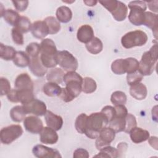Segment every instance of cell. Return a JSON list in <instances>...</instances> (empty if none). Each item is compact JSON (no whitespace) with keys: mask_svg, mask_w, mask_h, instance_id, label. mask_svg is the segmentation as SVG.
Masks as SVG:
<instances>
[{"mask_svg":"<svg viewBox=\"0 0 158 158\" xmlns=\"http://www.w3.org/2000/svg\"><path fill=\"white\" fill-rule=\"evenodd\" d=\"M40 45V60L46 68H54L57 65V48L55 43L50 38L42 40Z\"/></svg>","mask_w":158,"mask_h":158,"instance_id":"cell-1","label":"cell"},{"mask_svg":"<svg viewBox=\"0 0 158 158\" xmlns=\"http://www.w3.org/2000/svg\"><path fill=\"white\" fill-rule=\"evenodd\" d=\"M107 124L109 121L101 112L92 113L88 117L85 134L90 139H96L101 130L107 127Z\"/></svg>","mask_w":158,"mask_h":158,"instance_id":"cell-2","label":"cell"},{"mask_svg":"<svg viewBox=\"0 0 158 158\" xmlns=\"http://www.w3.org/2000/svg\"><path fill=\"white\" fill-rule=\"evenodd\" d=\"M157 45H153L149 51L143 53L141 60L139 62L138 72L143 76L151 75L155 68V64L157 61Z\"/></svg>","mask_w":158,"mask_h":158,"instance_id":"cell-3","label":"cell"},{"mask_svg":"<svg viewBox=\"0 0 158 158\" xmlns=\"http://www.w3.org/2000/svg\"><path fill=\"white\" fill-rule=\"evenodd\" d=\"M83 80L75 71H69L64 75L63 81L65 84V88L73 99L78 97L82 91Z\"/></svg>","mask_w":158,"mask_h":158,"instance_id":"cell-4","label":"cell"},{"mask_svg":"<svg viewBox=\"0 0 158 158\" xmlns=\"http://www.w3.org/2000/svg\"><path fill=\"white\" fill-rule=\"evenodd\" d=\"M139 68L138 60L133 57L118 59L112 62L111 70L116 75H122L125 73H131L138 71Z\"/></svg>","mask_w":158,"mask_h":158,"instance_id":"cell-5","label":"cell"},{"mask_svg":"<svg viewBox=\"0 0 158 158\" xmlns=\"http://www.w3.org/2000/svg\"><path fill=\"white\" fill-rule=\"evenodd\" d=\"M128 7L130 9L128 14L129 21L136 26L143 25L147 9L146 2L143 1H133L129 2Z\"/></svg>","mask_w":158,"mask_h":158,"instance_id":"cell-6","label":"cell"},{"mask_svg":"<svg viewBox=\"0 0 158 158\" xmlns=\"http://www.w3.org/2000/svg\"><path fill=\"white\" fill-rule=\"evenodd\" d=\"M148 35L143 31L136 30L125 33L121 38L123 48L130 49L136 46H142L148 41Z\"/></svg>","mask_w":158,"mask_h":158,"instance_id":"cell-7","label":"cell"},{"mask_svg":"<svg viewBox=\"0 0 158 158\" xmlns=\"http://www.w3.org/2000/svg\"><path fill=\"white\" fill-rule=\"evenodd\" d=\"M56 59L57 65H59L65 71H75L78 67V62L76 57L66 50L58 51Z\"/></svg>","mask_w":158,"mask_h":158,"instance_id":"cell-8","label":"cell"},{"mask_svg":"<svg viewBox=\"0 0 158 158\" xmlns=\"http://www.w3.org/2000/svg\"><path fill=\"white\" fill-rule=\"evenodd\" d=\"M23 129L20 125H10L0 131V139L4 144H10L22 136Z\"/></svg>","mask_w":158,"mask_h":158,"instance_id":"cell-9","label":"cell"},{"mask_svg":"<svg viewBox=\"0 0 158 158\" xmlns=\"http://www.w3.org/2000/svg\"><path fill=\"white\" fill-rule=\"evenodd\" d=\"M115 136V132L110 127H106L102 128L96 138L95 146L98 150H100L110 144L114 141Z\"/></svg>","mask_w":158,"mask_h":158,"instance_id":"cell-10","label":"cell"},{"mask_svg":"<svg viewBox=\"0 0 158 158\" xmlns=\"http://www.w3.org/2000/svg\"><path fill=\"white\" fill-rule=\"evenodd\" d=\"M33 154L38 158L62 157L59 151L43 144H36L32 149Z\"/></svg>","mask_w":158,"mask_h":158,"instance_id":"cell-11","label":"cell"},{"mask_svg":"<svg viewBox=\"0 0 158 158\" xmlns=\"http://www.w3.org/2000/svg\"><path fill=\"white\" fill-rule=\"evenodd\" d=\"M23 106L27 114H32L36 116H43L45 115L47 111L46 104L43 101L36 99H34L29 103Z\"/></svg>","mask_w":158,"mask_h":158,"instance_id":"cell-12","label":"cell"},{"mask_svg":"<svg viewBox=\"0 0 158 158\" xmlns=\"http://www.w3.org/2000/svg\"><path fill=\"white\" fill-rule=\"evenodd\" d=\"M23 125L25 130L32 134L40 133L44 127L42 120L35 115L25 117L23 120Z\"/></svg>","mask_w":158,"mask_h":158,"instance_id":"cell-13","label":"cell"},{"mask_svg":"<svg viewBox=\"0 0 158 158\" xmlns=\"http://www.w3.org/2000/svg\"><path fill=\"white\" fill-rule=\"evenodd\" d=\"M14 86L15 89L19 90L33 91L34 88L33 82L27 73H22L16 77Z\"/></svg>","mask_w":158,"mask_h":158,"instance_id":"cell-14","label":"cell"},{"mask_svg":"<svg viewBox=\"0 0 158 158\" xmlns=\"http://www.w3.org/2000/svg\"><path fill=\"white\" fill-rule=\"evenodd\" d=\"M40 135V141L46 144H56L59 139L56 131L49 127H43Z\"/></svg>","mask_w":158,"mask_h":158,"instance_id":"cell-15","label":"cell"},{"mask_svg":"<svg viewBox=\"0 0 158 158\" xmlns=\"http://www.w3.org/2000/svg\"><path fill=\"white\" fill-rule=\"evenodd\" d=\"M28 67L31 72L38 77H43L48 72V69L43 65L39 56L30 58Z\"/></svg>","mask_w":158,"mask_h":158,"instance_id":"cell-16","label":"cell"},{"mask_svg":"<svg viewBox=\"0 0 158 158\" xmlns=\"http://www.w3.org/2000/svg\"><path fill=\"white\" fill-rule=\"evenodd\" d=\"M31 32L32 35L38 39H44L49 34L48 27L44 20L34 22L32 23Z\"/></svg>","mask_w":158,"mask_h":158,"instance_id":"cell-17","label":"cell"},{"mask_svg":"<svg viewBox=\"0 0 158 158\" xmlns=\"http://www.w3.org/2000/svg\"><path fill=\"white\" fill-rule=\"evenodd\" d=\"M44 118L48 127L52 128L56 131L60 130L63 125L62 117L54 114L51 110L46 111L44 115Z\"/></svg>","mask_w":158,"mask_h":158,"instance_id":"cell-18","label":"cell"},{"mask_svg":"<svg viewBox=\"0 0 158 158\" xmlns=\"http://www.w3.org/2000/svg\"><path fill=\"white\" fill-rule=\"evenodd\" d=\"M77 37L79 41L83 43H89L94 36V31L89 25H83L77 30Z\"/></svg>","mask_w":158,"mask_h":158,"instance_id":"cell-19","label":"cell"},{"mask_svg":"<svg viewBox=\"0 0 158 158\" xmlns=\"http://www.w3.org/2000/svg\"><path fill=\"white\" fill-rule=\"evenodd\" d=\"M131 140L135 144H139L147 141L149 136V132L140 127H135L129 132Z\"/></svg>","mask_w":158,"mask_h":158,"instance_id":"cell-20","label":"cell"},{"mask_svg":"<svg viewBox=\"0 0 158 158\" xmlns=\"http://www.w3.org/2000/svg\"><path fill=\"white\" fill-rule=\"evenodd\" d=\"M130 94L136 100H143L147 96L148 89L144 84L138 83L130 86Z\"/></svg>","mask_w":158,"mask_h":158,"instance_id":"cell-21","label":"cell"},{"mask_svg":"<svg viewBox=\"0 0 158 158\" xmlns=\"http://www.w3.org/2000/svg\"><path fill=\"white\" fill-rule=\"evenodd\" d=\"M111 14L116 21H123L126 19L127 16L128 7L125 3L118 1L116 7L112 11Z\"/></svg>","mask_w":158,"mask_h":158,"instance_id":"cell-22","label":"cell"},{"mask_svg":"<svg viewBox=\"0 0 158 158\" xmlns=\"http://www.w3.org/2000/svg\"><path fill=\"white\" fill-rule=\"evenodd\" d=\"M146 27L151 28L152 30L155 38L157 39V15L151 12H145V19L143 23Z\"/></svg>","mask_w":158,"mask_h":158,"instance_id":"cell-23","label":"cell"},{"mask_svg":"<svg viewBox=\"0 0 158 158\" xmlns=\"http://www.w3.org/2000/svg\"><path fill=\"white\" fill-rule=\"evenodd\" d=\"M65 73L62 69L58 67L51 68L49 71L48 72L46 75V78L48 81L60 84L62 83L63 78Z\"/></svg>","mask_w":158,"mask_h":158,"instance_id":"cell-24","label":"cell"},{"mask_svg":"<svg viewBox=\"0 0 158 158\" xmlns=\"http://www.w3.org/2000/svg\"><path fill=\"white\" fill-rule=\"evenodd\" d=\"M56 15L59 22L67 23L70 22L72 18V12L69 7L62 6L57 9Z\"/></svg>","mask_w":158,"mask_h":158,"instance_id":"cell-25","label":"cell"},{"mask_svg":"<svg viewBox=\"0 0 158 158\" xmlns=\"http://www.w3.org/2000/svg\"><path fill=\"white\" fill-rule=\"evenodd\" d=\"M1 17H3L4 20L8 24H9L11 26H14V27H15L17 25L18 22L20 18V16L19 14V13L12 9H6L3 14Z\"/></svg>","mask_w":158,"mask_h":158,"instance_id":"cell-26","label":"cell"},{"mask_svg":"<svg viewBox=\"0 0 158 158\" xmlns=\"http://www.w3.org/2000/svg\"><path fill=\"white\" fill-rule=\"evenodd\" d=\"M62 88L56 83L48 81L43 87V93L48 96H59L60 94Z\"/></svg>","mask_w":158,"mask_h":158,"instance_id":"cell-27","label":"cell"},{"mask_svg":"<svg viewBox=\"0 0 158 158\" xmlns=\"http://www.w3.org/2000/svg\"><path fill=\"white\" fill-rule=\"evenodd\" d=\"M27 114L23 106H15L10 110V117L12 121L20 122L25 118Z\"/></svg>","mask_w":158,"mask_h":158,"instance_id":"cell-28","label":"cell"},{"mask_svg":"<svg viewBox=\"0 0 158 158\" xmlns=\"http://www.w3.org/2000/svg\"><path fill=\"white\" fill-rule=\"evenodd\" d=\"M85 47L89 53L98 54L102 51L103 44L99 38L94 37L89 43L86 44Z\"/></svg>","mask_w":158,"mask_h":158,"instance_id":"cell-29","label":"cell"},{"mask_svg":"<svg viewBox=\"0 0 158 158\" xmlns=\"http://www.w3.org/2000/svg\"><path fill=\"white\" fill-rule=\"evenodd\" d=\"M14 64L19 67H25L29 65L30 58L24 51H17V53L12 60Z\"/></svg>","mask_w":158,"mask_h":158,"instance_id":"cell-30","label":"cell"},{"mask_svg":"<svg viewBox=\"0 0 158 158\" xmlns=\"http://www.w3.org/2000/svg\"><path fill=\"white\" fill-rule=\"evenodd\" d=\"M17 51L15 49L10 46L4 45L2 43L0 44V57L5 60H13Z\"/></svg>","mask_w":158,"mask_h":158,"instance_id":"cell-31","label":"cell"},{"mask_svg":"<svg viewBox=\"0 0 158 158\" xmlns=\"http://www.w3.org/2000/svg\"><path fill=\"white\" fill-rule=\"evenodd\" d=\"M44 21L46 23L48 28L49 34L54 35L57 33L61 28L59 22L53 16L47 17Z\"/></svg>","mask_w":158,"mask_h":158,"instance_id":"cell-32","label":"cell"},{"mask_svg":"<svg viewBox=\"0 0 158 158\" xmlns=\"http://www.w3.org/2000/svg\"><path fill=\"white\" fill-rule=\"evenodd\" d=\"M109 127L115 131V133L124 131L126 126L125 117L115 116V117L109 122Z\"/></svg>","mask_w":158,"mask_h":158,"instance_id":"cell-33","label":"cell"},{"mask_svg":"<svg viewBox=\"0 0 158 158\" xmlns=\"http://www.w3.org/2000/svg\"><path fill=\"white\" fill-rule=\"evenodd\" d=\"M88 115L85 113H81L77 117L75 122V127L77 131L80 134H85L86 129Z\"/></svg>","mask_w":158,"mask_h":158,"instance_id":"cell-34","label":"cell"},{"mask_svg":"<svg viewBox=\"0 0 158 158\" xmlns=\"http://www.w3.org/2000/svg\"><path fill=\"white\" fill-rule=\"evenodd\" d=\"M97 88L96 81L91 77H85L83 80L82 91L86 94L94 93Z\"/></svg>","mask_w":158,"mask_h":158,"instance_id":"cell-35","label":"cell"},{"mask_svg":"<svg viewBox=\"0 0 158 158\" xmlns=\"http://www.w3.org/2000/svg\"><path fill=\"white\" fill-rule=\"evenodd\" d=\"M100 152L98 154L94 156L95 157H111L117 158L118 157L117 149L110 145L106 146L99 150Z\"/></svg>","mask_w":158,"mask_h":158,"instance_id":"cell-36","label":"cell"},{"mask_svg":"<svg viewBox=\"0 0 158 158\" xmlns=\"http://www.w3.org/2000/svg\"><path fill=\"white\" fill-rule=\"evenodd\" d=\"M18 99L22 105L27 104L35 99L33 91L31 90H19L17 89Z\"/></svg>","mask_w":158,"mask_h":158,"instance_id":"cell-37","label":"cell"},{"mask_svg":"<svg viewBox=\"0 0 158 158\" xmlns=\"http://www.w3.org/2000/svg\"><path fill=\"white\" fill-rule=\"evenodd\" d=\"M127 95L124 92L121 91H114L110 96V101L115 106L120 104L125 105L127 102Z\"/></svg>","mask_w":158,"mask_h":158,"instance_id":"cell-38","label":"cell"},{"mask_svg":"<svg viewBox=\"0 0 158 158\" xmlns=\"http://www.w3.org/2000/svg\"><path fill=\"white\" fill-rule=\"evenodd\" d=\"M31 26L32 24L28 17L25 16H20L18 24L15 27H17L23 33H25L31 31Z\"/></svg>","mask_w":158,"mask_h":158,"instance_id":"cell-39","label":"cell"},{"mask_svg":"<svg viewBox=\"0 0 158 158\" xmlns=\"http://www.w3.org/2000/svg\"><path fill=\"white\" fill-rule=\"evenodd\" d=\"M25 52L28 55L30 58L38 56L40 54V45L38 43L33 42L30 43L25 49Z\"/></svg>","mask_w":158,"mask_h":158,"instance_id":"cell-40","label":"cell"},{"mask_svg":"<svg viewBox=\"0 0 158 158\" xmlns=\"http://www.w3.org/2000/svg\"><path fill=\"white\" fill-rule=\"evenodd\" d=\"M125 120H126V126L124 130V132L126 133H129L130 130L136 127L137 125V122L136 117L135 115L130 113H128L125 117Z\"/></svg>","mask_w":158,"mask_h":158,"instance_id":"cell-41","label":"cell"},{"mask_svg":"<svg viewBox=\"0 0 158 158\" xmlns=\"http://www.w3.org/2000/svg\"><path fill=\"white\" fill-rule=\"evenodd\" d=\"M12 38L14 43L17 45H23L24 44V39L23 33L20 31L17 27H14L11 31Z\"/></svg>","mask_w":158,"mask_h":158,"instance_id":"cell-42","label":"cell"},{"mask_svg":"<svg viewBox=\"0 0 158 158\" xmlns=\"http://www.w3.org/2000/svg\"><path fill=\"white\" fill-rule=\"evenodd\" d=\"M143 78V76L137 72L131 73H128L127 75V83L130 86L136 84L138 83H140Z\"/></svg>","mask_w":158,"mask_h":158,"instance_id":"cell-43","label":"cell"},{"mask_svg":"<svg viewBox=\"0 0 158 158\" xmlns=\"http://www.w3.org/2000/svg\"><path fill=\"white\" fill-rule=\"evenodd\" d=\"M0 93L1 96L7 95L11 90V86L9 80L4 77H1L0 78Z\"/></svg>","mask_w":158,"mask_h":158,"instance_id":"cell-44","label":"cell"},{"mask_svg":"<svg viewBox=\"0 0 158 158\" xmlns=\"http://www.w3.org/2000/svg\"><path fill=\"white\" fill-rule=\"evenodd\" d=\"M107 118L109 122H110L115 116V108L111 106H106L101 111Z\"/></svg>","mask_w":158,"mask_h":158,"instance_id":"cell-45","label":"cell"},{"mask_svg":"<svg viewBox=\"0 0 158 158\" xmlns=\"http://www.w3.org/2000/svg\"><path fill=\"white\" fill-rule=\"evenodd\" d=\"M12 2L14 4L15 9L19 12H23L25 10L28 6V1H12Z\"/></svg>","mask_w":158,"mask_h":158,"instance_id":"cell-46","label":"cell"},{"mask_svg":"<svg viewBox=\"0 0 158 158\" xmlns=\"http://www.w3.org/2000/svg\"><path fill=\"white\" fill-rule=\"evenodd\" d=\"M114 108L115 110V116L126 117L127 115L128 114V110L124 105H116L115 106Z\"/></svg>","mask_w":158,"mask_h":158,"instance_id":"cell-47","label":"cell"},{"mask_svg":"<svg viewBox=\"0 0 158 158\" xmlns=\"http://www.w3.org/2000/svg\"><path fill=\"white\" fill-rule=\"evenodd\" d=\"M73 157L74 158H88L89 154L87 150L83 148H78L74 151Z\"/></svg>","mask_w":158,"mask_h":158,"instance_id":"cell-48","label":"cell"},{"mask_svg":"<svg viewBox=\"0 0 158 158\" xmlns=\"http://www.w3.org/2000/svg\"><path fill=\"white\" fill-rule=\"evenodd\" d=\"M7 98L8 100L10 102H19V99H18V93H17V89L14 88V89H11V90L9 92V93L7 94Z\"/></svg>","mask_w":158,"mask_h":158,"instance_id":"cell-49","label":"cell"},{"mask_svg":"<svg viewBox=\"0 0 158 158\" xmlns=\"http://www.w3.org/2000/svg\"><path fill=\"white\" fill-rule=\"evenodd\" d=\"M128 148V145L125 142H121L117 145V152L118 157H121L123 156V154L126 152Z\"/></svg>","mask_w":158,"mask_h":158,"instance_id":"cell-50","label":"cell"},{"mask_svg":"<svg viewBox=\"0 0 158 158\" xmlns=\"http://www.w3.org/2000/svg\"><path fill=\"white\" fill-rule=\"evenodd\" d=\"M148 140V143L150 144V146L152 148H153L154 149H155L156 150H157V148H158V146H157V136H152L151 137L149 136V138Z\"/></svg>","mask_w":158,"mask_h":158,"instance_id":"cell-51","label":"cell"},{"mask_svg":"<svg viewBox=\"0 0 158 158\" xmlns=\"http://www.w3.org/2000/svg\"><path fill=\"white\" fill-rule=\"evenodd\" d=\"M148 3L149 9L154 12H157V1H145Z\"/></svg>","mask_w":158,"mask_h":158,"instance_id":"cell-52","label":"cell"},{"mask_svg":"<svg viewBox=\"0 0 158 158\" xmlns=\"http://www.w3.org/2000/svg\"><path fill=\"white\" fill-rule=\"evenodd\" d=\"M83 2L88 6H94L98 1H92V0H89V1H83Z\"/></svg>","mask_w":158,"mask_h":158,"instance_id":"cell-53","label":"cell"}]
</instances>
